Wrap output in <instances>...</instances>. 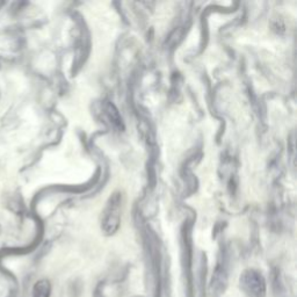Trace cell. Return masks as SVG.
I'll use <instances>...</instances> for the list:
<instances>
[{"label":"cell","mask_w":297,"mask_h":297,"mask_svg":"<svg viewBox=\"0 0 297 297\" xmlns=\"http://www.w3.org/2000/svg\"><path fill=\"white\" fill-rule=\"evenodd\" d=\"M51 286L48 280H40L32 288V297H50Z\"/></svg>","instance_id":"3957f363"},{"label":"cell","mask_w":297,"mask_h":297,"mask_svg":"<svg viewBox=\"0 0 297 297\" xmlns=\"http://www.w3.org/2000/svg\"><path fill=\"white\" fill-rule=\"evenodd\" d=\"M241 286L251 297H262L266 292V282L263 276L254 270L245 271L241 276Z\"/></svg>","instance_id":"7a4b0ae2"},{"label":"cell","mask_w":297,"mask_h":297,"mask_svg":"<svg viewBox=\"0 0 297 297\" xmlns=\"http://www.w3.org/2000/svg\"><path fill=\"white\" fill-rule=\"evenodd\" d=\"M121 218V195L113 194L106 205L103 215V229L106 234L112 235L119 229Z\"/></svg>","instance_id":"6da1fadb"}]
</instances>
